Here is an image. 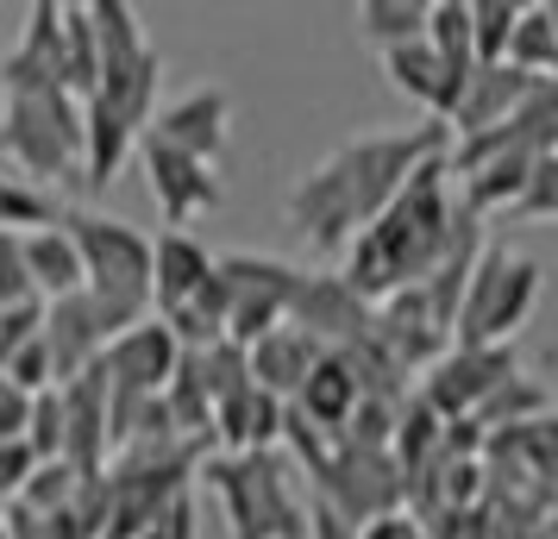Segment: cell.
Returning <instances> with one entry per match:
<instances>
[{
    "mask_svg": "<svg viewBox=\"0 0 558 539\" xmlns=\"http://www.w3.org/2000/svg\"><path fill=\"white\" fill-rule=\"evenodd\" d=\"M446 126L421 120L408 132H357L345 145H332L295 188H289V226L314 257H345L357 232L396 201L427 157H446Z\"/></svg>",
    "mask_w": 558,
    "mask_h": 539,
    "instance_id": "6da1fadb",
    "label": "cell"
},
{
    "mask_svg": "<svg viewBox=\"0 0 558 539\" xmlns=\"http://www.w3.org/2000/svg\"><path fill=\"white\" fill-rule=\"evenodd\" d=\"M88 26H95L101 70L82 101V188H107L151 126L163 57L138 26V7L126 0H88Z\"/></svg>",
    "mask_w": 558,
    "mask_h": 539,
    "instance_id": "7a4b0ae2",
    "label": "cell"
},
{
    "mask_svg": "<svg viewBox=\"0 0 558 539\" xmlns=\"http://www.w3.org/2000/svg\"><path fill=\"white\" fill-rule=\"evenodd\" d=\"M452 213H458V195H452V176H446V157H427L396 188V201L345 245L339 283L352 289L357 302H371V308L383 295H396V289H414L446 252Z\"/></svg>",
    "mask_w": 558,
    "mask_h": 539,
    "instance_id": "3957f363",
    "label": "cell"
},
{
    "mask_svg": "<svg viewBox=\"0 0 558 539\" xmlns=\"http://www.w3.org/2000/svg\"><path fill=\"white\" fill-rule=\"evenodd\" d=\"M57 226L76 245L82 295H88L107 339L151 320V238L145 232L126 220H107V213H88V207H63Z\"/></svg>",
    "mask_w": 558,
    "mask_h": 539,
    "instance_id": "277c9868",
    "label": "cell"
},
{
    "mask_svg": "<svg viewBox=\"0 0 558 539\" xmlns=\"http://www.w3.org/2000/svg\"><path fill=\"white\" fill-rule=\"evenodd\" d=\"M195 483L220 495L232 539H307V489L282 452H245V458L207 452Z\"/></svg>",
    "mask_w": 558,
    "mask_h": 539,
    "instance_id": "5b68a950",
    "label": "cell"
},
{
    "mask_svg": "<svg viewBox=\"0 0 558 539\" xmlns=\"http://www.w3.org/2000/svg\"><path fill=\"white\" fill-rule=\"evenodd\" d=\"M533 302H539V264L502 238H483L452 320V345H514Z\"/></svg>",
    "mask_w": 558,
    "mask_h": 539,
    "instance_id": "8992f818",
    "label": "cell"
},
{
    "mask_svg": "<svg viewBox=\"0 0 558 539\" xmlns=\"http://www.w3.org/2000/svg\"><path fill=\"white\" fill-rule=\"evenodd\" d=\"M0 151L32 188L38 182H82V107L63 88L7 95V107H0Z\"/></svg>",
    "mask_w": 558,
    "mask_h": 539,
    "instance_id": "52a82bcc",
    "label": "cell"
},
{
    "mask_svg": "<svg viewBox=\"0 0 558 539\" xmlns=\"http://www.w3.org/2000/svg\"><path fill=\"white\" fill-rule=\"evenodd\" d=\"M307 495L314 502H327L345 527H371V520H383V514H402V470H396V458L389 452H364V445H339L332 439L327 458L307 470Z\"/></svg>",
    "mask_w": 558,
    "mask_h": 539,
    "instance_id": "ba28073f",
    "label": "cell"
},
{
    "mask_svg": "<svg viewBox=\"0 0 558 539\" xmlns=\"http://www.w3.org/2000/svg\"><path fill=\"white\" fill-rule=\"evenodd\" d=\"M214 277H220V295H227L232 345H252L270 327H282L289 302H295V283H302V270L289 257H264V252H220L214 257Z\"/></svg>",
    "mask_w": 558,
    "mask_h": 539,
    "instance_id": "9c48e42d",
    "label": "cell"
},
{
    "mask_svg": "<svg viewBox=\"0 0 558 539\" xmlns=\"http://www.w3.org/2000/svg\"><path fill=\"white\" fill-rule=\"evenodd\" d=\"M514 370H521V345H446V352L421 370L414 395H421L439 420H471Z\"/></svg>",
    "mask_w": 558,
    "mask_h": 539,
    "instance_id": "30bf717a",
    "label": "cell"
},
{
    "mask_svg": "<svg viewBox=\"0 0 558 539\" xmlns=\"http://www.w3.org/2000/svg\"><path fill=\"white\" fill-rule=\"evenodd\" d=\"M145 138H151V145H163V151H182V157H195V163H207V170H214V163L227 157V138H232V101H227V88H195V95L170 101L163 113H151Z\"/></svg>",
    "mask_w": 558,
    "mask_h": 539,
    "instance_id": "8fae6325",
    "label": "cell"
},
{
    "mask_svg": "<svg viewBox=\"0 0 558 539\" xmlns=\"http://www.w3.org/2000/svg\"><path fill=\"white\" fill-rule=\"evenodd\" d=\"M132 157H138V170L151 182V201H157V213L170 220V232H189L195 213H214V207H220V176H214L207 163H195V157H182V151H163L151 138H138Z\"/></svg>",
    "mask_w": 558,
    "mask_h": 539,
    "instance_id": "7c38bea8",
    "label": "cell"
},
{
    "mask_svg": "<svg viewBox=\"0 0 558 539\" xmlns=\"http://www.w3.org/2000/svg\"><path fill=\"white\" fill-rule=\"evenodd\" d=\"M177 358H182V345L170 339V327L163 320H138L120 339H107L95 364H101V377L113 395H163Z\"/></svg>",
    "mask_w": 558,
    "mask_h": 539,
    "instance_id": "4fadbf2b",
    "label": "cell"
},
{
    "mask_svg": "<svg viewBox=\"0 0 558 539\" xmlns=\"http://www.w3.org/2000/svg\"><path fill=\"white\" fill-rule=\"evenodd\" d=\"M289 327L307 333L320 352H339V345H352V339L371 333V302H357L352 289L339 283V270H320V277H302L295 283Z\"/></svg>",
    "mask_w": 558,
    "mask_h": 539,
    "instance_id": "5bb4252c",
    "label": "cell"
},
{
    "mask_svg": "<svg viewBox=\"0 0 558 539\" xmlns=\"http://www.w3.org/2000/svg\"><path fill=\"white\" fill-rule=\"evenodd\" d=\"M38 88H63V0H32L26 32L0 63V95H38Z\"/></svg>",
    "mask_w": 558,
    "mask_h": 539,
    "instance_id": "9a60e30c",
    "label": "cell"
},
{
    "mask_svg": "<svg viewBox=\"0 0 558 539\" xmlns=\"http://www.w3.org/2000/svg\"><path fill=\"white\" fill-rule=\"evenodd\" d=\"M57 408H63V452L57 458L70 464L76 477H101L107 470V377H101V364L82 370L76 383L57 389Z\"/></svg>",
    "mask_w": 558,
    "mask_h": 539,
    "instance_id": "2e32d148",
    "label": "cell"
},
{
    "mask_svg": "<svg viewBox=\"0 0 558 539\" xmlns=\"http://www.w3.org/2000/svg\"><path fill=\"white\" fill-rule=\"evenodd\" d=\"M38 345H45V358H51V389L76 383L82 370H95V358H101V320H95V308H88V295H63V302H45V320H38Z\"/></svg>",
    "mask_w": 558,
    "mask_h": 539,
    "instance_id": "e0dca14e",
    "label": "cell"
},
{
    "mask_svg": "<svg viewBox=\"0 0 558 539\" xmlns=\"http://www.w3.org/2000/svg\"><path fill=\"white\" fill-rule=\"evenodd\" d=\"M539 88V76H521V70H508V63H477L464 88H458V107L452 120H446V138H471V132H489L502 126L508 113H521L527 95Z\"/></svg>",
    "mask_w": 558,
    "mask_h": 539,
    "instance_id": "ac0fdd59",
    "label": "cell"
},
{
    "mask_svg": "<svg viewBox=\"0 0 558 539\" xmlns=\"http://www.w3.org/2000/svg\"><path fill=\"white\" fill-rule=\"evenodd\" d=\"M282 402L264 389H239L227 402H214V445L220 458H245V452H282Z\"/></svg>",
    "mask_w": 558,
    "mask_h": 539,
    "instance_id": "d6986e66",
    "label": "cell"
},
{
    "mask_svg": "<svg viewBox=\"0 0 558 539\" xmlns=\"http://www.w3.org/2000/svg\"><path fill=\"white\" fill-rule=\"evenodd\" d=\"M383 57V76H389V88H402L408 101L427 107V120H452L458 107V88H464V76H458L452 63H439V57L427 51V38H414V45H396V51H377Z\"/></svg>",
    "mask_w": 558,
    "mask_h": 539,
    "instance_id": "ffe728a7",
    "label": "cell"
},
{
    "mask_svg": "<svg viewBox=\"0 0 558 539\" xmlns=\"http://www.w3.org/2000/svg\"><path fill=\"white\" fill-rule=\"evenodd\" d=\"M314 364H320V345H314L307 333H295L289 320L245 345V377H252V389L277 395L282 408L295 402V389H302V377L314 370Z\"/></svg>",
    "mask_w": 558,
    "mask_h": 539,
    "instance_id": "44dd1931",
    "label": "cell"
},
{
    "mask_svg": "<svg viewBox=\"0 0 558 539\" xmlns=\"http://www.w3.org/2000/svg\"><path fill=\"white\" fill-rule=\"evenodd\" d=\"M214 277V252H207L195 232H163L151 245V314L182 308L195 289Z\"/></svg>",
    "mask_w": 558,
    "mask_h": 539,
    "instance_id": "7402d4cb",
    "label": "cell"
},
{
    "mask_svg": "<svg viewBox=\"0 0 558 539\" xmlns=\"http://www.w3.org/2000/svg\"><path fill=\"white\" fill-rule=\"evenodd\" d=\"M289 408L302 414L314 433H327V439L339 433V427H345V414L357 408V377L345 370V358H339V352H320V364L302 377V389H295V402H289Z\"/></svg>",
    "mask_w": 558,
    "mask_h": 539,
    "instance_id": "603a6c76",
    "label": "cell"
},
{
    "mask_svg": "<svg viewBox=\"0 0 558 539\" xmlns=\"http://www.w3.org/2000/svg\"><path fill=\"white\" fill-rule=\"evenodd\" d=\"M20 257H26V277H32V289H38V302H63V295L82 289L76 245L63 238V226L26 232V238H20Z\"/></svg>",
    "mask_w": 558,
    "mask_h": 539,
    "instance_id": "cb8c5ba5",
    "label": "cell"
},
{
    "mask_svg": "<svg viewBox=\"0 0 558 539\" xmlns=\"http://www.w3.org/2000/svg\"><path fill=\"white\" fill-rule=\"evenodd\" d=\"M502 63L508 70H521V76L558 82V13L553 7H521V13H514V32H508Z\"/></svg>",
    "mask_w": 558,
    "mask_h": 539,
    "instance_id": "d4e9b609",
    "label": "cell"
},
{
    "mask_svg": "<svg viewBox=\"0 0 558 539\" xmlns=\"http://www.w3.org/2000/svg\"><path fill=\"white\" fill-rule=\"evenodd\" d=\"M471 420H477L483 433H496V427H527V420H553V389L539 383V377H527V370H514Z\"/></svg>",
    "mask_w": 558,
    "mask_h": 539,
    "instance_id": "484cf974",
    "label": "cell"
},
{
    "mask_svg": "<svg viewBox=\"0 0 558 539\" xmlns=\"http://www.w3.org/2000/svg\"><path fill=\"white\" fill-rule=\"evenodd\" d=\"M95 70H101V57H95V26H88V0H63V88H70V101H88V88H95Z\"/></svg>",
    "mask_w": 558,
    "mask_h": 539,
    "instance_id": "4316f807",
    "label": "cell"
},
{
    "mask_svg": "<svg viewBox=\"0 0 558 539\" xmlns=\"http://www.w3.org/2000/svg\"><path fill=\"white\" fill-rule=\"evenodd\" d=\"M421 32H427V7L421 0H364L357 7V38H371L377 51L414 45Z\"/></svg>",
    "mask_w": 558,
    "mask_h": 539,
    "instance_id": "83f0119b",
    "label": "cell"
},
{
    "mask_svg": "<svg viewBox=\"0 0 558 539\" xmlns=\"http://www.w3.org/2000/svg\"><path fill=\"white\" fill-rule=\"evenodd\" d=\"M427 51L439 63H452L458 76H471L477 63H471V0H433L427 7Z\"/></svg>",
    "mask_w": 558,
    "mask_h": 539,
    "instance_id": "f1b7e54d",
    "label": "cell"
},
{
    "mask_svg": "<svg viewBox=\"0 0 558 539\" xmlns=\"http://www.w3.org/2000/svg\"><path fill=\"white\" fill-rule=\"evenodd\" d=\"M57 213H63V201L57 195H45V188H32L26 176H7L0 170V232H45L57 226Z\"/></svg>",
    "mask_w": 558,
    "mask_h": 539,
    "instance_id": "f546056e",
    "label": "cell"
},
{
    "mask_svg": "<svg viewBox=\"0 0 558 539\" xmlns=\"http://www.w3.org/2000/svg\"><path fill=\"white\" fill-rule=\"evenodd\" d=\"M182 358L195 370V383L207 389V402H227V395H239V389L252 383V377H245V345H232V339H214V345L182 352Z\"/></svg>",
    "mask_w": 558,
    "mask_h": 539,
    "instance_id": "4dcf8cb0",
    "label": "cell"
},
{
    "mask_svg": "<svg viewBox=\"0 0 558 539\" xmlns=\"http://www.w3.org/2000/svg\"><path fill=\"white\" fill-rule=\"evenodd\" d=\"M521 0H471V63H502Z\"/></svg>",
    "mask_w": 558,
    "mask_h": 539,
    "instance_id": "1f68e13d",
    "label": "cell"
},
{
    "mask_svg": "<svg viewBox=\"0 0 558 539\" xmlns=\"http://www.w3.org/2000/svg\"><path fill=\"white\" fill-rule=\"evenodd\" d=\"M558 213V151L553 157H539L527 170V182H521V195L508 201V226H527V220H553Z\"/></svg>",
    "mask_w": 558,
    "mask_h": 539,
    "instance_id": "d6a6232c",
    "label": "cell"
},
{
    "mask_svg": "<svg viewBox=\"0 0 558 539\" xmlns=\"http://www.w3.org/2000/svg\"><path fill=\"white\" fill-rule=\"evenodd\" d=\"M70 495H76V470L57 458V464H38V470L26 477V489H20L13 502H20V509H32V514H57L63 502H70Z\"/></svg>",
    "mask_w": 558,
    "mask_h": 539,
    "instance_id": "836d02e7",
    "label": "cell"
},
{
    "mask_svg": "<svg viewBox=\"0 0 558 539\" xmlns=\"http://www.w3.org/2000/svg\"><path fill=\"white\" fill-rule=\"evenodd\" d=\"M26 452L38 464H57V452H63V408H57V389H45V395H32V414H26Z\"/></svg>",
    "mask_w": 558,
    "mask_h": 539,
    "instance_id": "e575fe53",
    "label": "cell"
},
{
    "mask_svg": "<svg viewBox=\"0 0 558 539\" xmlns=\"http://www.w3.org/2000/svg\"><path fill=\"white\" fill-rule=\"evenodd\" d=\"M26 302H38V289L20 257V232H0V308H26Z\"/></svg>",
    "mask_w": 558,
    "mask_h": 539,
    "instance_id": "d590c367",
    "label": "cell"
},
{
    "mask_svg": "<svg viewBox=\"0 0 558 539\" xmlns=\"http://www.w3.org/2000/svg\"><path fill=\"white\" fill-rule=\"evenodd\" d=\"M0 377L20 389V395H45V389H51V358H45V345H38V339H32V345H20L13 358L0 364Z\"/></svg>",
    "mask_w": 558,
    "mask_h": 539,
    "instance_id": "8d00e7d4",
    "label": "cell"
},
{
    "mask_svg": "<svg viewBox=\"0 0 558 539\" xmlns=\"http://www.w3.org/2000/svg\"><path fill=\"white\" fill-rule=\"evenodd\" d=\"M195 520H202V514H195V489H189L177 502H163V509L138 527V539H195Z\"/></svg>",
    "mask_w": 558,
    "mask_h": 539,
    "instance_id": "74e56055",
    "label": "cell"
},
{
    "mask_svg": "<svg viewBox=\"0 0 558 539\" xmlns=\"http://www.w3.org/2000/svg\"><path fill=\"white\" fill-rule=\"evenodd\" d=\"M38 320H45V302H26V308H0V364L13 358L20 345L38 339Z\"/></svg>",
    "mask_w": 558,
    "mask_h": 539,
    "instance_id": "f35d334b",
    "label": "cell"
},
{
    "mask_svg": "<svg viewBox=\"0 0 558 539\" xmlns=\"http://www.w3.org/2000/svg\"><path fill=\"white\" fill-rule=\"evenodd\" d=\"M32 470H38V458L26 452V439H0V509L26 489Z\"/></svg>",
    "mask_w": 558,
    "mask_h": 539,
    "instance_id": "ab89813d",
    "label": "cell"
},
{
    "mask_svg": "<svg viewBox=\"0 0 558 539\" xmlns=\"http://www.w3.org/2000/svg\"><path fill=\"white\" fill-rule=\"evenodd\" d=\"M26 414H32V395H20V389L0 377V439H20V433H26Z\"/></svg>",
    "mask_w": 558,
    "mask_h": 539,
    "instance_id": "60d3db41",
    "label": "cell"
},
{
    "mask_svg": "<svg viewBox=\"0 0 558 539\" xmlns=\"http://www.w3.org/2000/svg\"><path fill=\"white\" fill-rule=\"evenodd\" d=\"M307 539H357V527H345L327 502H314V495H307Z\"/></svg>",
    "mask_w": 558,
    "mask_h": 539,
    "instance_id": "b9f144b4",
    "label": "cell"
},
{
    "mask_svg": "<svg viewBox=\"0 0 558 539\" xmlns=\"http://www.w3.org/2000/svg\"><path fill=\"white\" fill-rule=\"evenodd\" d=\"M357 539H421V527H414L408 514H383V520H371Z\"/></svg>",
    "mask_w": 558,
    "mask_h": 539,
    "instance_id": "7bdbcfd3",
    "label": "cell"
},
{
    "mask_svg": "<svg viewBox=\"0 0 558 539\" xmlns=\"http://www.w3.org/2000/svg\"><path fill=\"white\" fill-rule=\"evenodd\" d=\"M0 539H7V534H0Z\"/></svg>",
    "mask_w": 558,
    "mask_h": 539,
    "instance_id": "ee69618b",
    "label": "cell"
},
{
    "mask_svg": "<svg viewBox=\"0 0 558 539\" xmlns=\"http://www.w3.org/2000/svg\"><path fill=\"white\" fill-rule=\"evenodd\" d=\"M101 539H107V534H101Z\"/></svg>",
    "mask_w": 558,
    "mask_h": 539,
    "instance_id": "f6af8a7d",
    "label": "cell"
}]
</instances>
